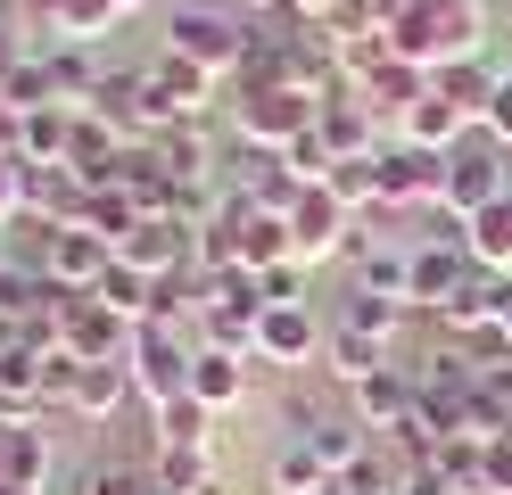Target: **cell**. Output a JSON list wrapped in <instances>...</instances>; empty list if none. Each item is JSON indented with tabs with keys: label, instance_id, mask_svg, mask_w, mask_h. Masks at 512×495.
I'll return each instance as SVG.
<instances>
[{
	"label": "cell",
	"instance_id": "6da1fadb",
	"mask_svg": "<svg viewBox=\"0 0 512 495\" xmlns=\"http://www.w3.org/2000/svg\"><path fill=\"white\" fill-rule=\"evenodd\" d=\"M248 42H256V17H240V0H174V9H166V42H157V50H174V58L199 66V75L232 83Z\"/></svg>",
	"mask_w": 512,
	"mask_h": 495
},
{
	"label": "cell",
	"instance_id": "7a4b0ae2",
	"mask_svg": "<svg viewBox=\"0 0 512 495\" xmlns=\"http://www.w3.org/2000/svg\"><path fill=\"white\" fill-rule=\"evenodd\" d=\"M314 108H323V91H306V83L232 91V132H240V149H265V157H281L290 141H306V132H314Z\"/></svg>",
	"mask_w": 512,
	"mask_h": 495
},
{
	"label": "cell",
	"instance_id": "3957f363",
	"mask_svg": "<svg viewBox=\"0 0 512 495\" xmlns=\"http://www.w3.org/2000/svg\"><path fill=\"white\" fill-rule=\"evenodd\" d=\"M190 355H199V339H190L182 322H141L133 330V347H124V372H133V396L157 413V405H174V396H190Z\"/></svg>",
	"mask_w": 512,
	"mask_h": 495
},
{
	"label": "cell",
	"instance_id": "277c9868",
	"mask_svg": "<svg viewBox=\"0 0 512 495\" xmlns=\"http://www.w3.org/2000/svg\"><path fill=\"white\" fill-rule=\"evenodd\" d=\"M141 75V124L149 132H174V124H199L207 116V99H215V75H199L190 58H174V50H157L149 66H133Z\"/></svg>",
	"mask_w": 512,
	"mask_h": 495
},
{
	"label": "cell",
	"instance_id": "5b68a950",
	"mask_svg": "<svg viewBox=\"0 0 512 495\" xmlns=\"http://www.w3.org/2000/svg\"><path fill=\"white\" fill-rule=\"evenodd\" d=\"M290 248H298V264H306V273H323L331 256H347V248H356V207H347L331 182L298 190V198H290Z\"/></svg>",
	"mask_w": 512,
	"mask_h": 495
},
{
	"label": "cell",
	"instance_id": "8992f818",
	"mask_svg": "<svg viewBox=\"0 0 512 495\" xmlns=\"http://www.w3.org/2000/svg\"><path fill=\"white\" fill-rule=\"evenodd\" d=\"M323 347H331V322L314 314V297L256 314V363H273V372H306V363H323Z\"/></svg>",
	"mask_w": 512,
	"mask_h": 495
},
{
	"label": "cell",
	"instance_id": "52a82bcc",
	"mask_svg": "<svg viewBox=\"0 0 512 495\" xmlns=\"http://www.w3.org/2000/svg\"><path fill=\"white\" fill-rule=\"evenodd\" d=\"M512 190V165H504V149L488 141V132H471V141L446 157V190H438V207L455 215V223H471L479 207H496V198Z\"/></svg>",
	"mask_w": 512,
	"mask_h": 495
},
{
	"label": "cell",
	"instance_id": "ba28073f",
	"mask_svg": "<svg viewBox=\"0 0 512 495\" xmlns=\"http://www.w3.org/2000/svg\"><path fill=\"white\" fill-rule=\"evenodd\" d=\"M438 190H446V157L438 149H413V141H389L372 157V207H438Z\"/></svg>",
	"mask_w": 512,
	"mask_h": 495
},
{
	"label": "cell",
	"instance_id": "9c48e42d",
	"mask_svg": "<svg viewBox=\"0 0 512 495\" xmlns=\"http://www.w3.org/2000/svg\"><path fill=\"white\" fill-rule=\"evenodd\" d=\"M34 264L50 273V289H58V297H91V289H100V273L116 264V248H108L91 223H58V231H42Z\"/></svg>",
	"mask_w": 512,
	"mask_h": 495
},
{
	"label": "cell",
	"instance_id": "30bf717a",
	"mask_svg": "<svg viewBox=\"0 0 512 495\" xmlns=\"http://www.w3.org/2000/svg\"><path fill=\"white\" fill-rule=\"evenodd\" d=\"M50 322H58V347L75 363H124V347H133V322H116L100 297H58Z\"/></svg>",
	"mask_w": 512,
	"mask_h": 495
},
{
	"label": "cell",
	"instance_id": "8fae6325",
	"mask_svg": "<svg viewBox=\"0 0 512 495\" xmlns=\"http://www.w3.org/2000/svg\"><path fill=\"white\" fill-rule=\"evenodd\" d=\"M479 273L471 264V248H463V231H438V240H413V281H405V297H413V314H438L446 297H455L463 281Z\"/></svg>",
	"mask_w": 512,
	"mask_h": 495
},
{
	"label": "cell",
	"instance_id": "7c38bea8",
	"mask_svg": "<svg viewBox=\"0 0 512 495\" xmlns=\"http://www.w3.org/2000/svg\"><path fill=\"white\" fill-rule=\"evenodd\" d=\"M314 132H323V149H331L339 165H347V157H380V149H389V141L372 132V108H364L347 83L323 91V108H314Z\"/></svg>",
	"mask_w": 512,
	"mask_h": 495
},
{
	"label": "cell",
	"instance_id": "4fadbf2b",
	"mask_svg": "<svg viewBox=\"0 0 512 495\" xmlns=\"http://www.w3.org/2000/svg\"><path fill=\"white\" fill-rule=\"evenodd\" d=\"M347 413H356L372 438H389V429H405L413 413H422V396H413V372L405 363H389V372H372L364 388H347Z\"/></svg>",
	"mask_w": 512,
	"mask_h": 495
},
{
	"label": "cell",
	"instance_id": "5bb4252c",
	"mask_svg": "<svg viewBox=\"0 0 512 495\" xmlns=\"http://www.w3.org/2000/svg\"><path fill=\"white\" fill-rule=\"evenodd\" d=\"M124 405H133V372L124 363H83L67 388V421H83V429H108Z\"/></svg>",
	"mask_w": 512,
	"mask_h": 495
},
{
	"label": "cell",
	"instance_id": "9a60e30c",
	"mask_svg": "<svg viewBox=\"0 0 512 495\" xmlns=\"http://www.w3.org/2000/svg\"><path fill=\"white\" fill-rule=\"evenodd\" d=\"M471 116L455 108V99H438V83L422 91V99H413V108H405V124H397V141H413V149H438V157H455L463 141H471Z\"/></svg>",
	"mask_w": 512,
	"mask_h": 495
},
{
	"label": "cell",
	"instance_id": "2e32d148",
	"mask_svg": "<svg viewBox=\"0 0 512 495\" xmlns=\"http://www.w3.org/2000/svg\"><path fill=\"white\" fill-rule=\"evenodd\" d=\"M248 363H256V355L199 347V355H190V396H199L207 413H240V405H248Z\"/></svg>",
	"mask_w": 512,
	"mask_h": 495
},
{
	"label": "cell",
	"instance_id": "e0dca14e",
	"mask_svg": "<svg viewBox=\"0 0 512 495\" xmlns=\"http://www.w3.org/2000/svg\"><path fill=\"white\" fill-rule=\"evenodd\" d=\"M67 495H157V462L149 454H83Z\"/></svg>",
	"mask_w": 512,
	"mask_h": 495
},
{
	"label": "cell",
	"instance_id": "ac0fdd59",
	"mask_svg": "<svg viewBox=\"0 0 512 495\" xmlns=\"http://www.w3.org/2000/svg\"><path fill=\"white\" fill-rule=\"evenodd\" d=\"M75 124H83V108H34V116H25V141H17V165H25V174H34V165H42V174L67 165L75 157Z\"/></svg>",
	"mask_w": 512,
	"mask_h": 495
},
{
	"label": "cell",
	"instance_id": "d6986e66",
	"mask_svg": "<svg viewBox=\"0 0 512 495\" xmlns=\"http://www.w3.org/2000/svg\"><path fill=\"white\" fill-rule=\"evenodd\" d=\"M323 372H331L339 388H364L372 372H389V339H372V330H347V322H331V347H323Z\"/></svg>",
	"mask_w": 512,
	"mask_h": 495
},
{
	"label": "cell",
	"instance_id": "ffe728a7",
	"mask_svg": "<svg viewBox=\"0 0 512 495\" xmlns=\"http://www.w3.org/2000/svg\"><path fill=\"white\" fill-rule=\"evenodd\" d=\"M463 248H471L479 273H504V281H512V190L496 198V207H479V215L463 223Z\"/></svg>",
	"mask_w": 512,
	"mask_h": 495
},
{
	"label": "cell",
	"instance_id": "44dd1931",
	"mask_svg": "<svg viewBox=\"0 0 512 495\" xmlns=\"http://www.w3.org/2000/svg\"><path fill=\"white\" fill-rule=\"evenodd\" d=\"M91 297H100L116 322H133V330H141V322H157V281L141 273V264H124V256L100 273V289H91Z\"/></svg>",
	"mask_w": 512,
	"mask_h": 495
},
{
	"label": "cell",
	"instance_id": "7402d4cb",
	"mask_svg": "<svg viewBox=\"0 0 512 495\" xmlns=\"http://www.w3.org/2000/svg\"><path fill=\"white\" fill-rule=\"evenodd\" d=\"M207 421H215V413L199 405V396H174V405L149 413V438L174 446V454H215V429H207Z\"/></svg>",
	"mask_w": 512,
	"mask_h": 495
},
{
	"label": "cell",
	"instance_id": "603a6c76",
	"mask_svg": "<svg viewBox=\"0 0 512 495\" xmlns=\"http://www.w3.org/2000/svg\"><path fill=\"white\" fill-rule=\"evenodd\" d=\"M422 91H430V75H422V66H405V58L372 66V75L356 83V99H364V108H372V116H397V124H405V108H413Z\"/></svg>",
	"mask_w": 512,
	"mask_h": 495
},
{
	"label": "cell",
	"instance_id": "cb8c5ba5",
	"mask_svg": "<svg viewBox=\"0 0 512 495\" xmlns=\"http://www.w3.org/2000/svg\"><path fill=\"white\" fill-rule=\"evenodd\" d=\"M265 487H273V495H323L331 471H323V454H314L306 438H281L273 462H265Z\"/></svg>",
	"mask_w": 512,
	"mask_h": 495
},
{
	"label": "cell",
	"instance_id": "d4e9b609",
	"mask_svg": "<svg viewBox=\"0 0 512 495\" xmlns=\"http://www.w3.org/2000/svg\"><path fill=\"white\" fill-rule=\"evenodd\" d=\"M438 99H455V108L479 124V116H488V99H496V83H504V66H488V58H463V66H438Z\"/></svg>",
	"mask_w": 512,
	"mask_h": 495
},
{
	"label": "cell",
	"instance_id": "484cf974",
	"mask_svg": "<svg viewBox=\"0 0 512 495\" xmlns=\"http://www.w3.org/2000/svg\"><path fill=\"white\" fill-rule=\"evenodd\" d=\"M50 471H58L50 429H34V421H9V479H17V487H50Z\"/></svg>",
	"mask_w": 512,
	"mask_h": 495
},
{
	"label": "cell",
	"instance_id": "4316f807",
	"mask_svg": "<svg viewBox=\"0 0 512 495\" xmlns=\"http://www.w3.org/2000/svg\"><path fill=\"white\" fill-rule=\"evenodd\" d=\"M405 281H413V248H356V289L413 306V297H405Z\"/></svg>",
	"mask_w": 512,
	"mask_h": 495
},
{
	"label": "cell",
	"instance_id": "83f0119b",
	"mask_svg": "<svg viewBox=\"0 0 512 495\" xmlns=\"http://www.w3.org/2000/svg\"><path fill=\"white\" fill-rule=\"evenodd\" d=\"M405 314H413V306H397V297H372V289H347V297H339V322H347V330H372V339H397Z\"/></svg>",
	"mask_w": 512,
	"mask_h": 495
},
{
	"label": "cell",
	"instance_id": "f1b7e54d",
	"mask_svg": "<svg viewBox=\"0 0 512 495\" xmlns=\"http://www.w3.org/2000/svg\"><path fill=\"white\" fill-rule=\"evenodd\" d=\"M479 132L512 157V66H504V83H496V99H488V116H479Z\"/></svg>",
	"mask_w": 512,
	"mask_h": 495
},
{
	"label": "cell",
	"instance_id": "f546056e",
	"mask_svg": "<svg viewBox=\"0 0 512 495\" xmlns=\"http://www.w3.org/2000/svg\"><path fill=\"white\" fill-rule=\"evenodd\" d=\"M25 182H34V174H25L17 157H0V231H9V223L25 215Z\"/></svg>",
	"mask_w": 512,
	"mask_h": 495
},
{
	"label": "cell",
	"instance_id": "4dcf8cb0",
	"mask_svg": "<svg viewBox=\"0 0 512 495\" xmlns=\"http://www.w3.org/2000/svg\"><path fill=\"white\" fill-rule=\"evenodd\" d=\"M17 141H25V116L9 108V99H0V157H17Z\"/></svg>",
	"mask_w": 512,
	"mask_h": 495
},
{
	"label": "cell",
	"instance_id": "1f68e13d",
	"mask_svg": "<svg viewBox=\"0 0 512 495\" xmlns=\"http://www.w3.org/2000/svg\"><path fill=\"white\" fill-rule=\"evenodd\" d=\"M496 330H504V347H512V289H504V314H496Z\"/></svg>",
	"mask_w": 512,
	"mask_h": 495
},
{
	"label": "cell",
	"instance_id": "d6a6232c",
	"mask_svg": "<svg viewBox=\"0 0 512 495\" xmlns=\"http://www.w3.org/2000/svg\"><path fill=\"white\" fill-rule=\"evenodd\" d=\"M0 479H9V421H0Z\"/></svg>",
	"mask_w": 512,
	"mask_h": 495
},
{
	"label": "cell",
	"instance_id": "836d02e7",
	"mask_svg": "<svg viewBox=\"0 0 512 495\" xmlns=\"http://www.w3.org/2000/svg\"><path fill=\"white\" fill-rule=\"evenodd\" d=\"M0 495H42V487H17V479H0Z\"/></svg>",
	"mask_w": 512,
	"mask_h": 495
},
{
	"label": "cell",
	"instance_id": "e575fe53",
	"mask_svg": "<svg viewBox=\"0 0 512 495\" xmlns=\"http://www.w3.org/2000/svg\"><path fill=\"white\" fill-rule=\"evenodd\" d=\"M190 495H232V487H223V479H207V487H190Z\"/></svg>",
	"mask_w": 512,
	"mask_h": 495
},
{
	"label": "cell",
	"instance_id": "d590c367",
	"mask_svg": "<svg viewBox=\"0 0 512 495\" xmlns=\"http://www.w3.org/2000/svg\"><path fill=\"white\" fill-rule=\"evenodd\" d=\"M133 9H149V0H116V17H133Z\"/></svg>",
	"mask_w": 512,
	"mask_h": 495
},
{
	"label": "cell",
	"instance_id": "8d00e7d4",
	"mask_svg": "<svg viewBox=\"0 0 512 495\" xmlns=\"http://www.w3.org/2000/svg\"><path fill=\"white\" fill-rule=\"evenodd\" d=\"M0 17H17V9H9V0H0Z\"/></svg>",
	"mask_w": 512,
	"mask_h": 495
},
{
	"label": "cell",
	"instance_id": "74e56055",
	"mask_svg": "<svg viewBox=\"0 0 512 495\" xmlns=\"http://www.w3.org/2000/svg\"><path fill=\"white\" fill-rule=\"evenodd\" d=\"M504 17H512V0H504Z\"/></svg>",
	"mask_w": 512,
	"mask_h": 495
}]
</instances>
